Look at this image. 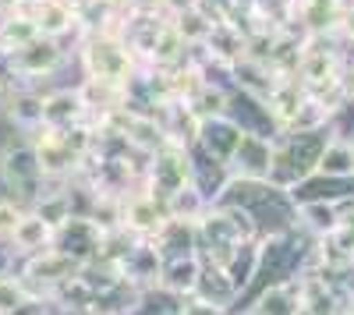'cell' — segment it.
Here are the masks:
<instances>
[{
	"mask_svg": "<svg viewBox=\"0 0 354 315\" xmlns=\"http://www.w3.org/2000/svg\"><path fill=\"white\" fill-rule=\"evenodd\" d=\"M78 61L85 78L110 82V85H128L131 75L138 71V53L128 46V39L117 28H103V32H85V43L78 50Z\"/></svg>",
	"mask_w": 354,
	"mask_h": 315,
	"instance_id": "obj_1",
	"label": "cell"
},
{
	"mask_svg": "<svg viewBox=\"0 0 354 315\" xmlns=\"http://www.w3.org/2000/svg\"><path fill=\"white\" fill-rule=\"evenodd\" d=\"M46 184L50 181L43 174L39 156L32 149V142H28V135H21L18 142L8 138L4 146H0V188L11 198H18L21 206H32Z\"/></svg>",
	"mask_w": 354,
	"mask_h": 315,
	"instance_id": "obj_2",
	"label": "cell"
},
{
	"mask_svg": "<svg viewBox=\"0 0 354 315\" xmlns=\"http://www.w3.org/2000/svg\"><path fill=\"white\" fill-rule=\"evenodd\" d=\"M78 259L75 255H68V251H61L57 245H50V248H43V251H32V255H21V276H25V283L32 287L36 294H53L61 283H68L75 273H78Z\"/></svg>",
	"mask_w": 354,
	"mask_h": 315,
	"instance_id": "obj_3",
	"label": "cell"
},
{
	"mask_svg": "<svg viewBox=\"0 0 354 315\" xmlns=\"http://www.w3.org/2000/svg\"><path fill=\"white\" fill-rule=\"evenodd\" d=\"M8 57V71L11 78H25L28 82H39V78H50L57 68L64 64V50H61V39H53V36H36V39H28L21 50L15 53H4Z\"/></svg>",
	"mask_w": 354,
	"mask_h": 315,
	"instance_id": "obj_4",
	"label": "cell"
},
{
	"mask_svg": "<svg viewBox=\"0 0 354 315\" xmlns=\"http://www.w3.org/2000/svg\"><path fill=\"white\" fill-rule=\"evenodd\" d=\"M273 146H277V138H266L259 131H245L238 149L230 156V163H227V170L230 174H241V178H270Z\"/></svg>",
	"mask_w": 354,
	"mask_h": 315,
	"instance_id": "obj_5",
	"label": "cell"
},
{
	"mask_svg": "<svg viewBox=\"0 0 354 315\" xmlns=\"http://www.w3.org/2000/svg\"><path fill=\"white\" fill-rule=\"evenodd\" d=\"M88 121V106L82 89H53L43 93V124L46 128H75Z\"/></svg>",
	"mask_w": 354,
	"mask_h": 315,
	"instance_id": "obj_6",
	"label": "cell"
},
{
	"mask_svg": "<svg viewBox=\"0 0 354 315\" xmlns=\"http://www.w3.org/2000/svg\"><path fill=\"white\" fill-rule=\"evenodd\" d=\"M53 241H57V223H50L39 209L28 206L21 213V220H18V227H15V234H11L8 245L15 248V255H32V251L50 248Z\"/></svg>",
	"mask_w": 354,
	"mask_h": 315,
	"instance_id": "obj_7",
	"label": "cell"
},
{
	"mask_svg": "<svg viewBox=\"0 0 354 315\" xmlns=\"http://www.w3.org/2000/svg\"><path fill=\"white\" fill-rule=\"evenodd\" d=\"M198 276H202V255L188 251V255H174V259H163V273H160V287L170 298H181L192 294L198 287Z\"/></svg>",
	"mask_w": 354,
	"mask_h": 315,
	"instance_id": "obj_8",
	"label": "cell"
},
{
	"mask_svg": "<svg viewBox=\"0 0 354 315\" xmlns=\"http://www.w3.org/2000/svg\"><path fill=\"white\" fill-rule=\"evenodd\" d=\"M32 21H36V28H39L43 36L64 39L68 32H75V28H78V11L71 4H64V0H39Z\"/></svg>",
	"mask_w": 354,
	"mask_h": 315,
	"instance_id": "obj_9",
	"label": "cell"
},
{
	"mask_svg": "<svg viewBox=\"0 0 354 315\" xmlns=\"http://www.w3.org/2000/svg\"><path fill=\"white\" fill-rule=\"evenodd\" d=\"M315 174H330V178H354V146L344 135H330V142L319 153V166Z\"/></svg>",
	"mask_w": 354,
	"mask_h": 315,
	"instance_id": "obj_10",
	"label": "cell"
},
{
	"mask_svg": "<svg viewBox=\"0 0 354 315\" xmlns=\"http://www.w3.org/2000/svg\"><path fill=\"white\" fill-rule=\"evenodd\" d=\"M32 287L25 283L21 273H11V269H0V315H11V312H21L28 301H32Z\"/></svg>",
	"mask_w": 354,
	"mask_h": 315,
	"instance_id": "obj_11",
	"label": "cell"
},
{
	"mask_svg": "<svg viewBox=\"0 0 354 315\" xmlns=\"http://www.w3.org/2000/svg\"><path fill=\"white\" fill-rule=\"evenodd\" d=\"M25 209L28 206H21L18 198L0 195V241H11V234H15V227H18V220H21Z\"/></svg>",
	"mask_w": 354,
	"mask_h": 315,
	"instance_id": "obj_12",
	"label": "cell"
},
{
	"mask_svg": "<svg viewBox=\"0 0 354 315\" xmlns=\"http://www.w3.org/2000/svg\"><path fill=\"white\" fill-rule=\"evenodd\" d=\"M11 89H15V85H11V78H4V75H0V117H4V106H8V99H11Z\"/></svg>",
	"mask_w": 354,
	"mask_h": 315,
	"instance_id": "obj_13",
	"label": "cell"
}]
</instances>
